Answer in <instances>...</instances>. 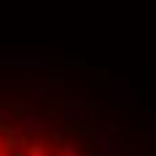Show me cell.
Here are the masks:
<instances>
[{"label": "cell", "instance_id": "obj_1", "mask_svg": "<svg viewBox=\"0 0 156 156\" xmlns=\"http://www.w3.org/2000/svg\"><path fill=\"white\" fill-rule=\"evenodd\" d=\"M119 126L81 86L0 73V156H119Z\"/></svg>", "mask_w": 156, "mask_h": 156}]
</instances>
